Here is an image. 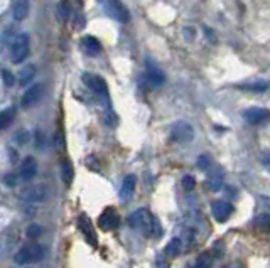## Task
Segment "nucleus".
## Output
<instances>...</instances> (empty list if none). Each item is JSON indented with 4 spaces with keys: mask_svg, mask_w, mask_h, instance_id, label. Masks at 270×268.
<instances>
[{
    "mask_svg": "<svg viewBox=\"0 0 270 268\" xmlns=\"http://www.w3.org/2000/svg\"><path fill=\"white\" fill-rule=\"evenodd\" d=\"M128 225L130 228L142 233L144 236H161V225H159L157 217L147 207H141V209L133 211L128 216Z\"/></svg>",
    "mask_w": 270,
    "mask_h": 268,
    "instance_id": "1",
    "label": "nucleus"
},
{
    "mask_svg": "<svg viewBox=\"0 0 270 268\" xmlns=\"http://www.w3.org/2000/svg\"><path fill=\"white\" fill-rule=\"evenodd\" d=\"M44 255H46V248L39 245V243H32V245L21 248L14 256V261L17 265H32V263L41 261Z\"/></svg>",
    "mask_w": 270,
    "mask_h": 268,
    "instance_id": "2",
    "label": "nucleus"
},
{
    "mask_svg": "<svg viewBox=\"0 0 270 268\" xmlns=\"http://www.w3.org/2000/svg\"><path fill=\"white\" fill-rule=\"evenodd\" d=\"M103 10L107 12V15H110L112 19H115L117 22H128L130 20V14L127 7L122 4V0H100Z\"/></svg>",
    "mask_w": 270,
    "mask_h": 268,
    "instance_id": "3",
    "label": "nucleus"
},
{
    "mask_svg": "<svg viewBox=\"0 0 270 268\" xmlns=\"http://www.w3.org/2000/svg\"><path fill=\"white\" fill-rule=\"evenodd\" d=\"M11 58L16 64L22 63L29 54V35L26 32H21L16 35V39L12 40L11 46Z\"/></svg>",
    "mask_w": 270,
    "mask_h": 268,
    "instance_id": "4",
    "label": "nucleus"
},
{
    "mask_svg": "<svg viewBox=\"0 0 270 268\" xmlns=\"http://www.w3.org/2000/svg\"><path fill=\"white\" fill-rule=\"evenodd\" d=\"M81 79L95 95H98V96H102V98L108 100V86H107V83H105V79L102 78V76L92 74V73H83Z\"/></svg>",
    "mask_w": 270,
    "mask_h": 268,
    "instance_id": "5",
    "label": "nucleus"
},
{
    "mask_svg": "<svg viewBox=\"0 0 270 268\" xmlns=\"http://www.w3.org/2000/svg\"><path fill=\"white\" fill-rule=\"evenodd\" d=\"M171 137H172L174 142H179V144H188V142H191L193 137H194L193 126L189 125L188 121L179 120L171 126Z\"/></svg>",
    "mask_w": 270,
    "mask_h": 268,
    "instance_id": "6",
    "label": "nucleus"
},
{
    "mask_svg": "<svg viewBox=\"0 0 270 268\" xmlns=\"http://www.w3.org/2000/svg\"><path fill=\"white\" fill-rule=\"evenodd\" d=\"M118 225H120V216L113 207H107L98 217V226H100V230H103V231L117 230Z\"/></svg>",
    "mask_w": 270,
    "mask_h": 268,
    "instance_id": "7",
    "label": "nucleus"
},
{
    "mask_svg": "<svg viewBox=\"0 0 270 268\" xmlns=\"http://www.w3.org/2000/svg\"><path fill=\"white\" fill-rule=\"evenodd\" d=\"M164 79H166V74L162 73L161 69L156 68L154 64H147V71L146 74L142 76V84L147 86V88H159Z\"/></svg>",
    "mask_w": 270,
    "mask_h": 268,
    "instance_id": "8",
    "label": "nucleus"
},
{
    "mask_svg": "<svg viewBox=\"0 0 270 268\" xmlns=\"http://www.w3.org/2000/svg\"><path fill=\"white\" fill-rule=\"evenodd\" d=\"M243 116L250 125H265L270 121V111L267 108H258V106L245 110Z\"/></svg>",
    "mask_w": 270,
    "mask_h": 268,
    "instance_id": "9",
    "label": "nucleus"
},
{
    "mask_svg": "<svg viewBox=\"0 0 270 268\" xmlns=\"http://www.w3.org/2000/svg\"><path fill=\"white\" fill-rule=\"evenodd\" d=\"M78 226H79V231L83 233L84 240H86L92 246H97L98 245V240H97V233L93 230V222L92 219L86 216V214H81L78 219Z\"/></svg>",
    "mask_w": 270,
    "mask_h": 268,
    "instance_id": "10",
    "label": "nucleus"
},
{
    "mask_svg": "<svg viewBox=\"0 0 270 268\" xmlns=\"http://www.w3.org/2000/svg\"><path fill=\"white\" fill-rule=\"evenodd\" d=\"M211 211H213V216L214 219L219 221V222H224L228 221V217L232 216L233 212V206L230 204L228 201H214L213 206H211Z\"/></svg>",
    "mask_w": 270,
    "mask_h": 268,
    "instance_id": "11",
    "label": "nucleus"
},
{
    "mask_svg": "<svg viewBox=\"0 0 270 268\" xmlns=\"http://www.w3.org/2000/svg\"><path fill=\"white\" fill-rule=\"evenodd\" d=\"M46 196H48V189L44 186H32L21 194L22 199L27 202H41L46 199Z\"/></svg>",
    "mask_w": 270,
    "mask_h": 268,
    "instance_id": "12",
    "label": "nucleus"
},
{
    "mask_svg": "<svg viewBox=\"0 0 270 268\" xmlns=\"http://www.w3.org/2000/svg\"><path fill=\"white\" fill-rule=\"evenodd\" d=\"M37 174V160L34 157H26L21 164V179L22 181H32Z\"/></svg>",
    "mask_w": 270,
    "mask_h": 268,
    "instance_id": "13",
    "label": "nucleus"
},
{
    "mask_svg": "<svg viewBox=\"0 0 270 268\" xmlns=\"http://www.w3.org/2000/svg\"><path fill=\"white\" fill-rule=\"evenodd\" d=\"M41 95H42V84H34L31 88H27V91L24 93L21 100L22 106L24 108H31V106H34L39 101Z\"/></svg>",
    "mask_w": 270,
    "mask_h": 268,
    "instance_id": "14",
    "label": "nucleus"
},
{
    "mask_svg": "<svg viewBox=\"0 0 270 268\" xmlns=\"http://www.w3.org/2000/svg\"><path fill=\"white\" fill-rule=\"evenodd\" d=\"M135 187H137V177L135 175H127L122 182V187H120V199L122 201H128L130 197L133 196Z\"/></svg>",
    "mask_w": 270,
    "mask_h": 268,
    "instance_id": "15",
    "label": "nucleus"
},
{
    "mask_svg": "<svg viewBox=\"0 0 270 268\" xmlns=\"http://www.w3.org/2000/svg\"><path fill=\"white\" fill-rule=\"evenodd\" d=\"M81 48L88 56H98L100 51H102V44L92 35H86V37L81 39Z\"/></svg>",
    "mask_w": 270,
    "mask_h": 268,
    "instance_id": "16",
    "label": "nucleus"
},
{
    "mask_svg": "<svg viewBox=\"0 0 270 268\" xmlns=\"http://www.w3.org/2000/svg\"><path fill=\"white\" fill-rule=\"evenodd\" d=\"M208 187L211 189L213 192L219 191L223 187V172L221 169H213L209 170V175H208Z\"/></svg>",
    "mask_w": 270,
    "mask_h": 268,
    "instance_id": "17",
    "label": "nucleus"
},
{
    "mask_svg": "<svg viewBox=\"0 0 270 268\" xmlns=\"http://www.w3.org/2000/svg\"><path fill=\"white\" fill-rule=\"evenodd\" d=\"M27 14H29V0H16L12 7L14 19H16L17 22H21V20L27 17Z\"/></svg>",
    "mask_w": 270,
    "mask_h": 268,
    "instance_id": "18",
    "label": "nucleus"
},
{
    "mask_svg": "<svg viewBox=\"0 0 270 268\" xmlns=\"http://www.w3.org/2000/svg\"><path fill=\"white\" fill-rule=\"evenodd\" d=\"M34 76H36V66L27 64L26 68H22L21 73H19V83L22 86H27L34 79Z\"/></svg>",
    "mask_w": 270,
    "mask_h": 268,
    "instance_id": "19",
    "label": "nucleus"
},
{
    "mask_svg": "<svg viewBox=\"0 0 270 268\" xmlns=\"http://www.w3.org/2000/svg\"><path fill=\"white\" fill-rule=\"evenodd\" d=\"M181 248H183V240L181 238H172L171 241L167 243V246H166V255L167 256H171V258H174V256H177L179 253H181Z\"/></svg>",
    "mask_w": 270,
    "mask_h": 268,
    "instance_id": "20",
    "label": "nucleus"
},
{
    "mask_svg": "<svg viewBox=\"0 0 270 268\" xmlns=\"http://www.w3.org/2000/svg\"><path fill=\"white\" fill-rule=\"evenodd\" d=\"M243 88L247 91H255V93H262V91L268 90V81L265 79H255L250 81V83H245Z\"/></svg>",
    "mask_w": 270,
    "mask_h": 268,
    "instance_id": "21",
    "label": "nucleus"
},
{
    "mask_svg": "<svg viewBox=\"0 0 270 268\" xmlns=\"http://www.w3.org/2000/svg\"><path fill=\"white\" fill-rule=\"evenodd\" d=\"M73 175H74V172H73L71 162L64 159V160L61 162V177H63V182H64V184H71Z\"/></svg>",
    "mask_w": 270,
    "mask_h": 268,
    "instance_id": "22",
    "label": "nucleus"
},
{
    "mask_svg": "<svg viewBox=\"0 0 270 268\" xmlns=\"http://www.w3.org/2000/svg\"><path fill=\"white\" fill-rule=\"evenodd\" d=\"M14 116H16V110L14 108H7V110L0 111V130L7 128V126L12 123Z\"/></svg>",
    "mask_w": 270,
    "mask_h": 268,
    "instance_id": "23",
    "label": "nucleus"
},
{
    "mask_svg": "<svg viewBox=\"0 0 270 268\" xmlns=\"http://www.w3.org/2000/svg\"><path fill=\"white\" fill-rule=\"evenodd\" d=\"M211 266H213V256L209 253H201L193 265V268H211Z\"/></svg>",
    "mask_w": 270,
    "mask_h": 268,
    "instance_id": "24",
    "label": "nucleus"
},
{
    "mask_svg": "<svg viewBox=\"0 0 270 268\" xmlns=\"http://www.w3.org/2000/svg\"><path fill=\"white\" fill-rule=\"evenodd\" d=\"M253 225L258 228V230L263 231H270V214H258L255 217Z\"/></svg>",
    "mask_w": 270,
    "mask_h": 268,
    "instance_id": "25",
    "label": "nucleus"
},
{
    "mask_svg": "<svg viewBox=\"0 0 270 268\" xmlns=\"http://www.w3.org/2000/svg\"><path fill=\"white\" fill-rule=\"evenodd\" d=\"M26 235H27L29 240H37V238L42 236V226L41 225H36V222H32V225L27 228Z\"/></svg>",
    "mask_w": 270,
    "mask_h": 268,
    "instance_id": "26",
    "label": "nucleus"
},
{
    "mask_svg": "<svg viewBox=\"0 0 270 268\" xmlns=\"http://www.w3.org/2000/svg\"><path fill=\"white\" fill-rule=\"evenodd\" d=\"M198 167L201 170H208L209 167H211V157H209V155H201L198 159Z\"/></svg>",
    "mask_w": 270,
    "mask_h": 268,
    "instance_id": "27",
    "label": "nucleus"
},
{
    "mask_svg": "<svg viewBox=\"0 0 270 268\" xmlns=\"http://www.w3.org/2000/svg\"><path fill=\"white\" fill-rule=\"evenodd\" d=\"M194 186H196V181H194L193 175H184V177H183V187H184V191H193Z\"/></svg>",
    "mask_w": 270,
    "mask_h": 268,
    "instance_id": "28",
    "label": "nucleus"
},
{
    "mask_svg": "<svg viewBox=\"0 0 270 268\" xmlns=\"http://www.w3.org/2000/svg\"><path fill=\"white\" fill-rule=\"evenodd\" d=\"M2 78H4V81H6L7 86H14V83H16L14 74L11 73V71H7V69H2Z\"/></svg>",
    "mask_w": 270,
    "mask_h": 268,
    "instance_id": "29",
    "label": "nucleus"
},
{
    "mask_svg": "<svg viewBox=\"0 0 270 268\" xmlns=\"http://www.w3.org/2000/svg\"><path fill=\"white\" fill-rule=\"evenodd\" d=\"M59 15H61V20H68L69 7H68L66 2H61V5H59Z\"/></svg>",
    "mask_w": 270,
    "mask_h": 268,
    "instance_id": "30",
    "label": "nucleus"
},
{
    "mask_svg": "<svg viewBox=\"0 0 270 268\" xmlns=\"http://www.w3.org/2000/svg\"><path fill=\"white\" fill-rule=\"evenodd\" d=\"M260 202H262V206L268 211V214H270V197L262 196V197H260Z\"/></svg>",
    "mask_w": 270,
    "mask_h": 268,
    "instance_id": "31",
    "label": "nucleus"
},
{
    "mask_svg": "<svg viewBox=\"0 0 270 268\" xmlns=\"http://www.w3.org/2000/svg\"><path fill=\"white\" fill-rule=\"evenodd\" d=\"M262 164L270 170V152H267V154H265V155L262 157Z\"/></svg>",
    "mask_w": 270,
    "mask_h": 268,
    "instance_id": "32",
    "label": "nucleus"
},
{
    "mask_svg": "<svg viewBox=\"0 0 270 268\" xmlns=\"http://www.w3.org/2000/svg\"><path fill=\"white\" fill-rule=\"evenodd\" d=\"M6 182H7V186H16V177H14L12 174H9L6 177Z\"/></svg>",
    "mask_w": 270,
    "mask_h": 268,
    "instance_id": "33",
    "label": "nucleus"
}]
</instances>
